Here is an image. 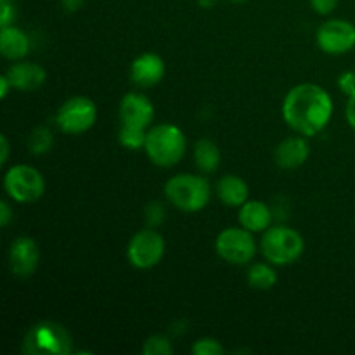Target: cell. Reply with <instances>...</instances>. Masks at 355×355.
Instances as JSON below:
<instances>
[{
    "instance_id": "obj_1",
    "label": "cell",
    "mask_w": 355,
    "mask_h": 355,
    "mask_svg": "<svg viewBox=\"0 0 355 355\" xmlns=\"http://www.w3.org/2000/svg\"><path fill=\"white\" fill-rule=\"evenodd\" d=\"M283 116L295 132L305 137H312L324 130L331 120V96L322 87L302 83L291 89L284 97Z\"/></svg>"
},
{
    "instance_id": "obj_2",
    "label": "cell",
    "mask_w": 355,
    "mask_h": 355,
    "mask_svg": "<svg viewBox=\"0 0 355 355\" xmlns=\"http://www.w3.org/2000/svg\"><path fill=\"white\" fill-rule=\"evenodd\" d=\"M186 146V137L179 127L163 123L156 125L148 132L144 149L155 165L166 168L177 165L184 158Z\"/></svg>"
},
{
    "instance_id": "obj_3",
    "label": "cell",
    "mask_w": 355,
    "mask_h": 355,
    "mask_svg": "<svg viewBox=\"0 0 355 355\" xmlns=\"http://www.w3.org/2000/svg\"><path fill=\"white\" fill-rule=\"evenodd\" d=\"M165 194L175 208L184 211H200L210 200V184L203 177L180 173L166 182Z\"/></svg>"
},
{
    "instance_id": "obj_4",
    "label": "cell",
    "mask_w": 355,
    "mask_h": 355,
    "mask_svg": "<svg viewBox=\"0 0 355 355\" xmlns=\"http://www.w3.org/2000/svg\"><path fill=\"white\" fill-rule=\"evenodd\" d=\"M305 250L304 238L295 229L276 225L267 229L262 238V253L270 263L288 266L297 262Z\"/></svg>"
},
{
    "instance_id": "obj_5",
    "label": "cell",
    "mask_w": 355,
    "mask_h": 355,
    "mask_svg": "<svg viewBox=\"0 0 355 355\" xmlns=\"http://www.w3.org/2000/svg\"><path fill=\"white\" fill-rule=\"evenodd\" d=\"M7 194L17 203H33L40 200L45 191L44 175L28 165H16L9 168L3 179Z\"/></svg>"
},
{
    "instance_id": "obj_6",
    "label": "cell",
    "mask_w": 355,
    "mask_h": 355,
    "mask_svg": "<svg viewBox=\"0 0 355 355\" xmlns=\"http://www.w3.org/2000/svg\"><path fill=\"white\" fill-rule=\"evenodd\" d=\"M71 338L62 326L54 322H42L33 326L24 340V352L30 354H68Z\"/></svg>"
},
{
    "instance_id": "obj_7",
    "label": "cell",
    "mask_w": 355,
    "mask_h": 355,
    "mask_svg": "<svg viewBox=\"0 0 355 355\" xmlns=\"http://www.w3.org/2000/svg\"><path fill=\"white\" fill-rule=\"evenodd\" d=\"M97 120V107L89 97H71L58 111L59 128L66 134L78 135L90 130Z\"/></svg>"
},
{
    "instance_id": "obj_8",
    "label": "cell",
    "mask_w": 355,
    "mask_h": 355,
    "mask_svg": "<svg viewBox=\"0 0 355 355\" xmlns=\"http://www.w3.org/2000/svg\"><path fill=\"white\" fill-rule=\"evenodd\" d=\"M218 257L234 266H245L255 257V239L248 229L229 227L218 234L215 241Z\"/></svg>"
},
{
    "instance_id": "obj_9",
    "label": "cell",
    "mask_w": 355,
    "mask_h": 355,
    "mask_svg": "<svg viewBox=\"0 0 355 355\" xmlns=\"http://www.w3.org/2000/svg\"><path fill=\"white\" fill-rule=\"evenodd\" d=\"M165 253V241L156 231H141L130 239L128 243L127 255L128 260L137 269H151L159 260L163 259Z\"/></svg>"
},
{
    "instance_id": "obj_10",
    "label": "cell",
    "mask_w": 355,
    "mask_h": 355,
    "mask_svg": "<svg viewBox=\"0 0 355 355\" xmlns=\"http://www.w3.org/2000/svg\"><path fill=\"white\" fill-rule=\"evenodd\" d=\"M318 45L326 54H345L355 47V26L345 19L326 21L318 30Z\"/></svg>"
},
{
    "instance_id": "obj_11",
    "label": "cell",
    "mask_w": 355,
    "mask_h": 355,
    "mask_svg": "<svg viewBox=\"0 0 355 355\" xmlns=\"http://www.w3.org/2000/svg\"><path fill=\"white\" fill-rule=\"evenodd\" d=\"M40 250L31 238L14 239L9 248V267L14 276L28 277L37 270Z\"/></svg>"
},
{
    "instance_id": "obj_12",
    "label": "cell",
    "mask_w": 355,
    "mask_h": 355,
    "mask_svg": "<svg viewBox=\"0 0 355 355\" xmlns=\"http://www.w3.org/2000/svg\"><path fill=\"white\" fill-rule=\"evenodd\" d=\"M155 118V106L142 94H127L120 103L121 125L137 128H148Z\"/></svg>"
},
{
    "instance_id": "obj_13",
    "label": "cell",
    "mask_w": 355,
    "mask_h": 355,
    "mask_svg": "<svg viewBox=\"0 0 355 355\" xmlns=\"http://www.w3.org/2000/svg\"><path fill=\"white\" fill-rule=\"evenodd\" d=\"M132 82L139 87H153L159 83L165 76V62L158 54L153 52H146V54L139 55L134 59L130 68Z\"/></svg>"
},
{
    "instance_id": "obj_14",
    "label": "cell",
    "mask_w": 355,
    "mask_h": 355,
    "mask_svg": "<svg viewBox=\"0 0 355 355\" xmlns=\"http://www.w3.org/2000/svg\"><path fill=\"white\" fill-rule=\"evenodd\" d=\"M45 76H47L45 69L35 62H17V64L10 66L7 71L10 85L17 90H24V92L40 89L45 82Z\"/></svg>"
},
{
    "instance_id": "obj_15",
    "label": "cell",
    "mask_w": 355,
    "mask_h": 355,
    "mask_svg": "<svg viewBox=\"0 0 355 355\" xmlns=\"http://www.w3.org/2000/svg\"><path fill=\"white\" fill-rule=\"evenodd\" d=\"M309 158V144L304 137H290L276 148V163L281 168L293 170Z\"/></svg>"
},
{
    "instance_id": "obj_16",
    "label": "cell",
    "mask_w": 355,
    "mask_h": 355,
    "mask_svg": "<svg viewBox=\"0 0 355 355\" xmlns=\"http://www.w3.org/2000/svg\"><path fill=\"white\" fill-rule=\"evenodd\" d=\"M270 220H272V214H270L269 207L262 201H246L239 210V222L250 232L267 231Z\"/></svg>"
},
{
    "instance_id": "obj_17",
    "label": "cell",
    "mask_w": 355,
    "mask_h": 355,
    "mask_svg": "<svg viewBox=\"0 0 355 355\" xmlns=\"http://www.w3.org/2000/svg\"><path fill=\"white\" fill-rule=\"evenodd\" d=\"M217 194L227 207H243L248 201V184L238 175H225L217 182Z\"/></svg>"
},
{
    "instance_id": "obj_18",
    "label": "cell",
    "mask_w": 355,
    "mask_h": 355,
    "mask_svg": "<svg viewBox=\"0 0 355 355\" xmlns=\"http://www.w3.org/2000/svg\"><path fill=\"white\" fill-rule=\"evenodd\" d=\"M30 51L28 37L16 26H3L0 31V52L7 59H21Z\"/></svg>"
},
{
    "instance_id": "obj_19",
    "label": "cell",
    "mask_w": 355,
    "mask_h": 355,
    "mask_svg": "<svg viewBox=\"0 0 355 355\" xmlns=\"http://www.w3.org/2000/svg\"><path fill=\"white\" fill-rule=\"evenodd\" d=\"M194 158H196V165L200 166V170L211 173L220 165V149L210 139H201L194 148Z\"/></svg>"
},
{
    "instance_id": "obj_20",
    "label": "cell",
    "mask_w": 355,
    "mask_h": 355,
    "mask_svg": "<svg viewBox=\"0 0 355 355\" xmlns=\"http://www.w3.org/2000/svg\"><path fill=\"white\" fill-rule=\"evenodd\" d=\"M248 283L257 290H270L277 283V274L266 263H255L248 270Z\"/></svg>"
},
{
    "instance_id": "obj_21",
    "label": "cell",
    "mask_w": 355,
    "mask_h": 355,
    "mask_svg": "<svg viewBox=\"0 0 355 355\" xmlns=\"http://www.w3.org/2000/svg\"><path fill=\"white\" fill-rule=\"evenodd\" d=\"M146 137H148V132L144 128H137V127H128V125H121L120 127V134H118V139H120V144L123 148L135 149L144 148L146 146Z\"/></svg>"
},
{
    "instance_id": "obj_22",
    "label": "cell",
    "mask_w": 355,
    "mask_h": 355,
    "mask_svg": "<svg viewBox=\"0 0 355 355\" xmlns=\"http://www.w3.org/2000/svg\"><path fill=\"white\" fill-rule=\"evenodd\" d=\"M52 142H54V135L47 127L35 128L33 134L28 139V148L33 155H44V153L51 151Z\"/></svg>"
},
{
    "instance_id": "obj_23",
    "label": "cell",
    "mask_w": 355,
    "mask_h": 355,
    "mask_svg": "<svg viewBox=\"0 0 355 355\" xmlns=\"http://www.w3.org/2000/svg\"><path fill=\"white\" fill-rule=\"evenodd\" d=\"M142 352L144 355H172L173 349L165 336H151V338L146 340Z\"/></svg>"
},
{
    "instance_id": "obj_24",
    "label": "cell",
    "mask_w": 355,
    "mask_h": 355,
    "mask_svg": "<svg viewBox=\"0 0 355 355\" xmlns=\"http://www.w3.org/2000/svg\"><path fill=\"white\" fill-rule=\"evenodd\" d=\"M193 354L196 355H220L224 354V347L215 338H201L193 345Z\"/></svg>"
},
{
    "instance_id": "obj_25",
    "label": "cell",
    "mask_w": 355,
    "mask_h": 355,
    "mask_svg": "<svg viewBox=\"0 0 355 355\" xmlns=\"http://www.w3.org/2000/svg\"><path fill=\"white\" fill-rule=\"evenodd\" d=\"M16 16L12 0H0V26H10Z\"/></svg>"
},
{
    "instance_id": "obj_26",
    "label": "cell",
    "mask_w": 355,
    "mask_h": 355,
    "mask_svg": "<svg viewBox=\"0 0 355 355\" xmlns=\"http://www.w3.org/2000/svg\"><path fill=\"white\" fill-rule=\"evenodd\" d=\"M163 215H165V211H163V207L158 203V201H155V203L149 205L148 210H146V217H148L149 225H153V227L162 224Z\"/></svg>"
},
{
    "instance_id": "obj_27",
    "label": "cell",
    "mask_w": 355,
    "mask_h": 355,
    "mask_svg": "<svg viewBox=\"0 0 355 355\" xmlns=\"http://www.w3.org/2000/svg\"><path fill=\"white\" fill-rule=\"evenodd\" d=\"M338 87L342 89V92H345L347 96H352L355 94V71H345L338 78Z\"/></svg>"
},
{
    "instance_id": "obj_28",
    "label": "cell",
    "mask_w": 355,
    "mask_h": 355,
    "mask_svg": "<svg viewBox=\"0 0 355 355\" xmlns=\"http://www.w3.org/2000/svg\"><path fill=\"white\" fill-rule=\"evenodd\" d=\"M311 6L318 14H329L336 9L338 0H311Z\"/></svg>"
},
{
    "instance_id": "obj_29",
    "label": "cell",
    "mask_w": 355,
    "mask_h": 355,
    "mask_svg": "<svg viewBox=\"0 0 355 355\" xmlns=\"http://www.w3.org/2000/svg\"><path fill=\"white\" fill-rule=\"evenodd\" d=\"M10 220H12V211H10L9 203L7 201H0V225L7 227Z\"/></svg>"
},
{
    "instance_id": "obj_30",
    "label": "cell",
    "mask_w": 355,
    "mask_h": 355,
    "mask_svg": "<svg viewBox=\"0 0 355 355\" xmlns=\"http://www.w3.org/2000/svg\"><path fill=\"white\" fill-rule=\"evenodd\" d=\"M347 121L350 127L355 130V94L349 96V103H347Z\"/></svg>"
},
{
    "instance_id": "obj_31",
    "label": "cell",
    "mask_w": 355,
    "mask_h": 355,
    "mask_svg": "<svg viewBox=\"0 0 355 355\" xmlns=\"http://www.w3.org/2000/svg\"><path fill=\"white\" fill-rule=\"evenodd\" d=\"M61 2H62V7H64L68 12H75V10H78L80 7L83 6L85 0H61Z\"/></svg>"
},
{
    "instance_id": "obj_32",
    "label": "cell",
    "mask_w": 355,
    "mask_h": 355,
    "mask_svg": "<svg viewBox=\"0 0 355 355\" xmlns=\"http://www.w3.org/2000/svg\"><path fill=\"white\" fill-rule=\"evenodd\" d=\"M0 142H2V156H0V163H7V158H9V142H7V137L6 135H2V137H0Z\"/></svg>"
},
{
    "instance_id": "obj_33",
    "label": "cell",
    "mask_w": 355,
    "mask_h": 355,
    "mask_svg": "<svg viewBox=\"0 0 355 355\" xmlns=\"http://www.w3.org/2000/svg\"><path fill=\"white\" fill-rule=\"evenodd\" d=\"M9 87H12V85H10L7 75H3L2 78H0V97H2V99H6L7 94H9Z\"/></svg>"
},
{
    "instance_id": "obj_34",
    "label": "cell",
    "mask_w": 355,
    "mask_h": 355,
    "mask_svg": "<svg viewBox=\"0 0 355 355\" xmlns=\"http://www.w3.org/2000/svg\"><path fill=\"white\" fill-rule=\"evenodd\" d=\"M198 3H200L201 7H205V9H211V7L217 3V0H198Z\"/></svg>"
},
{
    "instance_id": "obj_35",
    "label": "cell",
    "mask_w": 355,
    "mask_h": 355,
    "mask_svg": "<svg viewBox=\"0 0 355 355\" xmlns=\"http://www.w3.org/2000/svg\"><path fill=\"white\" fill-rule=\"evenodd\" d=\"M231 2H234V3H243V2H248V0H231Z\"/></svg>"
}]
</instances>
